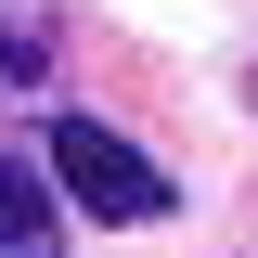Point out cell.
I'll list each match as a JSON object with an SVG mask.
<instances>
[{
	"label": "cell",
	"mask_w": 258,
	"mask_h": 258,
	"mask_svg": "<svg viewBox=\"0 0 258 258\" xmlns=\"http://www.w3.org/2000/svg\"><path fill=\"white\" fill-rule=\"evenodd\" d=\"M39 155H52V194L91 207V220H155V207H168V168H142L116 129H91V116H64Z\"/></svg>",
	"instance_id": "obj_1"
},
{
	"label": "cell",
	"mask_w": 258,
	"mask_h": 258,
	"mask_svg": "<svg viewBox=\"0 0 258 258\" xmlns=\"http://www.w3.org/2000/svg\"><path fill=\"white\" fill-rule=\"evenodd\" d=\"M64 91V26L52 0H0V116H39Z\"/></svg>",
	"instance_id": "obj_2"
},
{
	"label": "cell",
	"mask_w": 258,
	"mask_h": 258,
	"mask_svg": "<svg viewBox=\"0 0 258 258\" xmlns=\"http://www.w3.org/2000/svg\"><path fill=\"white\" fill-rule=\"evenodd\" d=\"M52 245H64V220H52V168L0 155V258H52Z\"/></svg>",
	"instance_id": "obj_3"
},
{
	"label": "cell",
	"mask_w": 258,
	"mask_h": 258,
	"mask_svg": "<svg viewBox=\"0 0 258 258\" xmlns=\"http://www.w3.org/2000/svg\"><path fill=\"white\" fill-rule=\"evenodd\" d=\"M245 103H258V78H245Z\"/></svg>",
	"instance_id": "obj_4"
}]
</instances>
